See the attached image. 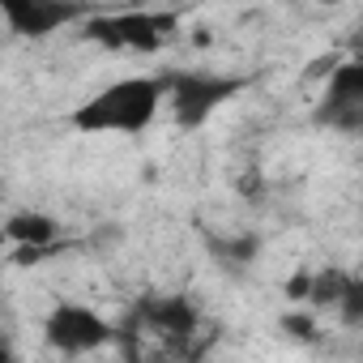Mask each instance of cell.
Wrapping results in <instances>:
<instances>
[{
  "mask_svg": "<svg viewBox=\"0 0 363 363\" xmlns=\"http://www.w3.org/2000/svg\"><path fill=\"white\" fill-rule=\"evenodd\" d=\"M5 13H9V22L22 35H48L52 26H60V22L73 18V9H65V5H18V0H9Z\"/></svg>",
  "mask_w": 363,
  "mask_h": 363,
  "instance_id": "52a82bcc",
  "label": "cell"
},
{
  "mask_svg": "<svg viewBox=\"0 0 363 363\" xmlns=\"http://www.w3.org/2000/svg\"><path fill=\"white\" fill-rule=\"evenodd\" d=\"M43 337L48 346H56L60 354L77 359V354H90L99 346H107L116 337V329L86 303H56L43 320Z\"/></svg>",
  "mask_w": 363,
  "mask_h": 363,
  "instance_id": "7a4b0ae2",
  "label": "cell"
},
{
  "mask_svg": "<svg viewBox=\"0 0 363 363\" xmlns=\"http://www.w3.org/2000/svg\"><path fill=\"white\" fill-rule=\"evenodd\" d=\"M282 325H286L291 333H299V337H312V333H316V320L308 316V308H303V312H295V316H286Z\"/></svg>",
  "mask_w": 363,
  "mask_h": 363,
  "instance_id": "9c48e42d",
  "label": "cell"
},
{
  "mask_svg": "<svg viewBox=\"0 0 363 363\" xmlns=\"http://www.w3.org/2000/svg\"><path fill=\"white\" fill-rule=\"evenodd\" d=\"M167 103V82L162 77H120L111 86H103L90 103H82L69 124L82 133H141L150 128V120L158 116V107Z\"/></svg>",
  "mask_w": 363,
  "mask_h": 363,
  "instance_id": "6da1fadb",
  "label": "cell"
},
{
  "mask_svg": "<svg viewBox=\"0 0 363 363\" xmlns=\"http://www.w3.org/2000/svg\"><path fill=\"white\" fill-rule=\"evenodd\" d=\"M167 82V103L179 128H197L210 120V111L218 103H227V94L240 86L231 77H214V73H171Z\"/></svg>",
  "mask_w": 363,
  "mask_h": 363,
  "instance_id": "3957f363",
  "label": "cell"
},
{
  "mask_svg": "<svg viewBox=\"0 0 363 363\" xmlns=\"http://www.w3.org/2000/svg\"><path fill=\"white\" fill-rule=\"evenodd\" d=\"M316 120L329 128H342V133H363V60L337 65L329 73Z\"/></svg>",
  "mask_w": 363,
  "mask_h": 363,
  "instance_id": "277c9868",
  "label": "cell"
},
{
  "mask_svg": "<svg viewBox=\"0 0 363 363\" xmlns=\"http://www.w3.org/2000/svg\"><path fill=\"white\" fill-rule=\"evenodd\" d=\"M359 278H363V261H359Z\"/></svg>",
  "mask_w": 363,
  "mask_h": 363,
  "instance_id": "30bf717a",
  "label": "cell"
},
{
  "mask_svg": "<svg viewBox=\"0 0 363 363\" xmlns=\"http://www.w3.org/2000/svg\"><path fill=\"white\" fill-rule=\"evenodd\" d=\"M333 312L342 316V325H363V278H359V274H350V278H346L342 299H337V308H333Z\"/></svg>",
  "mask_w": 363,
  "mask_h": 363,
  "instance_id": "ba28073f",
  "label": "cell"
},
{
  "mask_svg": "<svg viewBox=\"0 0 363 363\" xmlns=\"http://www.w3.org/2000/svg\"><path fill=\"white\" fill-rule=\"evenodd\" d=\"M5 235H9V244L39 252V248H48V244L60 235V227H56L48 214H39V210H22V214H13V218L5 223Z\"/></svg>",
  "mask_w": 363,
  "mask_h": 363,
  "instance_id": "8992f818",
  "label": "cell"
},
{
  "mask_svg": "<svg viewBox=\"0 0 363 363\" xmlns=\"http://www.w3.org/2000/svg\"><path fill=\"white\" fill-rule=\"evenodd\" d=\"M141 316L150 320V329L167 342H189L197 329V308L184 295H171V299H150L141 308Z\"/></svg>",
  "mask_w": 363,
  "mask_h": 363,
  "instance_id": "5b68a950",
  "label": "cell"
}]
</instances>
